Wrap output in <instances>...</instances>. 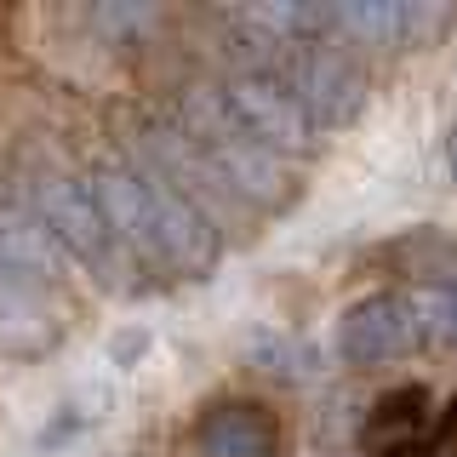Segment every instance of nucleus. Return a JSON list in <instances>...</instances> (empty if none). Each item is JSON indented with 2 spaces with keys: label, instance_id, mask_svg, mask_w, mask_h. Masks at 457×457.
<instances>
[{
  "label": "nucleus",
  "instance_id": "obj_10",
  "mask_svg": "<svg viewBox=\"0 0 457 457\" xmlns=\"http://www.w3.org/2000/svg\"><path fill=\"white\" fill-rule=\"evenodd\" d=\"M428 440H435V457L440 452H457V395H452V406L435 418V435H428Z\"/></svg>",
  "mask_w": 457,
  "mask_h": 457
},
{
  "label": "nucleus",
  "instance_id": "obj_6",
  "mask_svg": "<svg viewBox=\"0 0 457 457\" xmlns=\"http://www.w3.org/2000/svg\"><path fill=\"white\" fill-rule=\"evenodd\" d=\"M195 457H280V423L257 400H218L189 428Z\"/></svg>",
  "mask_w": 457,
  "mask_h": 457
},
{
  "label": "nucleus",
  "instance_id": "obj_7",
  "mask_svg": "<svg viewBox=\"0 0 457 457\" xmlns=\"http://www.w3.org/2000/svg\"><path fill=\"white\" fill-rule=\"evenodd\" d=\"M435 435V418H428V389H395L371 406V423H366V452L378 457H411L423 440Z\"/></svg>",
  "mask_w": 457,
  "mask_h": 457
},
{
  "label": "nucleus",
  "instance_id": "obj_8",
  "mask_svg": "<svg viewBox=\"0 0 457 457\" xmlns=\"http://www.w3.org/2000/svg\"><path fill=\"white\" fill-rule=\"evenodd\" d=\"M411 314H418L423 343H446L457 349V280H435L411 297Z\"/></svg>",
  "mask_w": 457,
  "mask_h": 457
},
{
  "label": "nucleus",
  "instance_id": "obj_1",
  "mask_svg": "<svg viewBox=\"0 0 457 457\" xmlns=\"http://www.w3.org/2000/svg\"><path fill=\"white\" fill-rule=\"evenodd\" d=\"M183 137L200 149V161H206L212 178H223L235 195L257 200V206L280 212L286 200H292V171H286L280 154H269L257 137H246L235 126V114L223 109L218 86H195L189 97H183Z\"/></svg>",
  "mask_w": 457,
  "mask_h": 457
},
{
  "label": "nucleus",
  "instance_id": "obj_9",
  "mask_svg": "<svg viewBox=\"0 0 457 457\" xmlns=\"http://www.w3.org/2000/svg\"><path fill=\"white\" fill-rule=\"evenodd\" d=\"M143 349H149V332H120V337L109 343V361L126 371V366H137V354H143Z\"/></svg>",
  "mask_w": 457,
  "mask_h": 457
},
{
  "label": "nucleus",
  "instance_id": "obj_4",
  "mask_svg": "<svg viewBox=\"0 0 457 457\" xmlns=\"http://www.w3.org/2000/svg\"><path fill=\"white\" fill-rule=\"evenodd\" d=\"M29 189H35L40 228H46L69 257H80L92 275L109 280V269H114V235H109L104 212H97V200H92V183L69 178V171H40Z\"/></svg>",
  "mask_w": 457,
  "mask_h": 457
},
{
  "label": "nucleus",
  "instance_id": "obj_2",
  "mask_svg": "<svg viewBox=\"0 0 457 457\" xmlns=\"http://www.w3.org/2000/svg\"><path fill=\"white\" fill-rule=\"evenodd\" d=\"M275 80H286V92L303 104V114L314 120V132H332V126L361 120L366 109V75L349 52H337L332 40H314V46H275L269 63Z\"/></svg>",
  "mask_w": 457,
  "mask_h": 457
},
{
  "label": "nucleus",
  "instance_id": "obj_11",
  "mask_svg": "<svg viewBox=\"0 0 457 457\" xmlns=\"http://www.w3.org/2000/svg\"><path fill=\"white\" fill-rule=\"evenodd\" d=\"M446 166H452V183H457V126H452V137H446Z\"/></svg>",
  "mask_w": 457,
  "mask_h": 457
},
{
  "label": "nucleus",
  "instance_id": "obj_5",
  "mask_svg": "<svg viewBox=\"0 0 457 457\" xmlns=\"http://www.w3.org/2000/svg\"><path fill=\"white\" fill-rule=\"evenodd\" d=\"M418 343H423L418 314H411V297L400 292H371L337 314V354L349 366H389Z\"/></svg>",
  "mask_w": 457,
  "mask_h": 457
},
{
  "label": "nucleus",
  "instance_id": "obj_3",
  "mask_svg": "<svg viewBox=\"0 0 457 457\" xmlns=\"http://www.w3.org/2000/svg\"><path fill=\"white\" fill-rule=\"evenodd\" d=\"M223 109L235 114V126L246 137H257L269 154H303L314 143V120L303 114V104H297L292 92H286V80H275L269 69H240V75H228L218 86Z\"/></svg>",
  "mask_w": 457,
  "mask_h": 457
}]
</instances>
